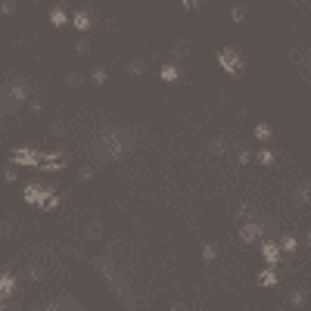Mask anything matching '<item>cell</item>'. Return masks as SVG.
Instances as JSON below:
<instances>
[{"mask_svg":"<svg viewBox=\"0 0 311 311\" xmlns=\"http://www.w3.org/2000/svg\"><path fill=\"white\" fill-rule=\"evenodd\" d=\"M28 84H25V78H13V81H6L3 84V112H16V106H28Z\"/></svg>","mask_w":311,"mask_h":311,"instance_id":"6da1fadb","label":"cell"},{"mask_svg":"<svg viewBox=\"0 0 311 311\" xmlns=\"http://www.w3.org/2000/svg\"><path fill=\"white\" fill-rule=\"evenodd\" d=\"M218 65H221L227 75H234V78H237V75H243V72H246V56L240 53L237 47H224L221 53H218Z\"/></svg>","mask_w":311,"mask_h":311,"instance_id":"7a4b0ae2","label":"cell"},{"mask_svg":"<svg viewBox=\"0 0 311 311\" xmlns=\"http://www.w3.org/2000/svg\"><path fill=\"white\" fill-rule=\"evenodd\" d=\"M9 162H13V165H31V168H41L44 153H41L38 146H16V149H13V156H9Z\"/></svg>","mask_w":311,"mask_h":311,"instance_id":"3957f363","label":"cell"},{"mask_svg":"<svg viewBox=\"0 0 311 311\" xmlns=\"http://www.w3.org/2000/svg\"><path fill=\"white\" fill-rule=\"evenodd\" d=\"M68 162H72V156H68V153H62V149H56V153H44L41 171H47V175H56V171H62Z\"/></svg>","mask_w":311,"mask_h":311,"instance_id":"277c9868","label":"cell"},{"mask_svg":"<svg viewBox=\"0 0 311 311\" xmlns=\"http://www.w3.org/2000/svg\"><path fill=\"white\" fill-rule=\"evenodd\" d=\"M261 258H264V264H268V268H277L286 255H283L280 243H274V240H261Z\"/></svg>","mask_w":311,"mask_h":311,"instance_id":"5b68a950","label":"cell"},{"mask_svg":"<svg viewBox=\"0 0 311 311\" xmlns=\"http://www.w3.org/2000/svg\"><path fill=\"white\" fill-rule=\"evenodd\" d=\"M240 240H243V243H258V240H264V224L258 221H243L240 224Z\"/></svg>","mask_w":311,"mask_h":311,"instance_id":"8992f818","label":"cell"},{"mask_svg":"<svg viewBox=\"0 0 311 311\" xmlns=\"http://www.w3.org/2000/svg\"><path fill=\"white\" fill-rule=\"evenodd\" d=\"M13 290H16L13 268H3V274H0V299H3V302H9V299H13Z\"/></svg>","mask_w":311,"mask_h":311,"instance_id":"52a82bcc","label":"cell"},{"mask_svg":"<svg viewBox=\"0 0 311 311\" xmlns=\"http://www.w3.org/2000/svg\"><path fill=\"white\" fill-rule=\"evenodd\" d=\"M159 78H162L165 84H178V81H181V68H178V62H175V60L162 62V68H159Z\"/></svg>","mask_w":311,"mask_h":311,"instance_id":"ba28073f","label":"cell"},{"mask_svg":"<svg viewBox=\"0 0 311 311\" xmlns=\"http://www.w3.org/2000/svg\"><path fill=\"white\" fill-rule=\"evenodd\" d=\"M171 60H175V62H184V60H190V56H193V44L190 41H178L175 44V47H171Z\"/></svg>","mask_w":311,"mask_h":311,"instance_id":"9c48e42d","label":"cell"},{"mask_svg":"<svg viewBox=\"0 0 311 311\" xmlns=\"http://www.w3.org/2000/svg\"><path fill=\"white\" fill-rule=\"evenodd\" d=\"M72 25L78 31H90V25H94V22H90V13H87V9H78V13L72 16Z\"/></svg>","mask_w":311,"mask_h":311,"instance_id":"30bf717a","label":"cell"},{"mask_svg":"<svg viewBox=\"0 0 311 311\" xmlns=\"http://www.w3.org/2000/svg\"><path fill=\"white\" fill-rule=\"evenodd\" d=\"M255 280H258V286H277V283H280V274L274 271V268H264Z\"/></svg>","mask_w":311,"mask_h":311,"instance_id":"8fae6325","label":"cell"},{"mask_svg":"<svg viewBox=\"0 0 311 311\" xmlns=\"http://www.w3.org/2000/svg\"><path fill=\"white\" fill-rule=\"evenodd\" d=\"M255 162L258 165H274V162H277V153H274L271 146H261L258 153H255Z\"/></svg>","mask_w":311,"mask_h":311,"instance_id":"7c38bea8","label":"cell"},{"mask_svg":"<svg viewBox=\"0 0 311 311\" xmlns=\"http://www.w3.org/2000/svg\"><path fill=\"white\" fill-rule=\"evenodd\" d=\"M50 22H53L56 28H60V25H65V22H68V16H65V3H56V6L50 9Z\"/></svg>","mask_w":311,"mask_h":311,"instance_id":"4fadbf2b","label":"cell"},{"mask_svg":"<svg viewBox=\"0 0 311 311\" xmlns=\"http://www.w3.org/2000/svg\"><path fill=\"white\" fill-rule=\"evenodd\" d=\"M209 149H212L215 156H227V153H230V143L224 140V137H212V140H209Z\"/></svg>","mask_w":311,"mask_h":311,"instance_id":"5bb4252c","label":"cell"},{"mask_svg":"<svg viewBox=\"0 0 311 311\" xmlns=\"http://www.w3.org/2000/svg\"><path fill=\"white\" fill-rule=\"evenodd\" d=\"M252 137H255V140H261V143H268L271 140V137H274V128H271V124H255V131H252Z\"/></svg>","mask_w":311,"mask_h":311,"instance_id":"9a60e30c","label":"cell"},{"mask_svg":"<svg viewBox=\"0 0 311 311\" xmlns=\"http://www.w3.org/2000/svg\"><path fill=\"white\" fill-rule=\"evenodd\" d=\"M124 72H128L131 78H137V75H146V60H131L128 65H124Z\"/></svg>","mask_w":311,"mask_h":311,"instance_id":"2e32d148","label":"cell"},{"mask_svg":"<svg viewBox=\"0 0 311 311\" xmlns=\"http://www.w3.org/2000/svg\"><path fill=\"white\" fill-rule=\"evenodd\" d=\"M215 258H218V246L212 243V240H205V243H202V261H205V264H212Z\"/></svg>","mask_w":311,"mask_h":311,"instance_id":"e0dca14e","label":"cell"},{"mask_svg":"<svg viewBox=\"0 0 311 311\" xmlns=\"http://www.w3.org/2000/svg\"><path fill=\"white\" fill-rule=\"evenodd\" d=\"M234 159H237V165H249L252 159H255V153H249L246 146H237L234 149Z\"/></svg>","mask_w":311,"mask_h":311,"instance_id":"ac0fdd59","label":"cell"},{"mask_svg":"<svg viewBox=\"0 0 311 311\" xmlns=\"http://www.w3.org/2000/svg\"><path fill=\"white\" fill-rule=\"evenodd\" d=\"M280 249H283V255H293V252L299 249V240H296L293 234H286V237L280 240Z\"/></svg>","mask_w":311,"mask_h":311,"instance_id":"d6986e66","label":"cell"},{"mask_svg":"<svg viewBox=\"0 0 311 311\" xmlns=\"http://www.w3.org/2000/svg\"><path fill=\"white\" fill-rule=\"evenodd\" d=\"M106 78H109V68L106 65H100V68H94V72H90V84H106Z\"/></svg>","mask_w":311,"mask_h":311,"instance_id":"ffe728a7","label":"cell"},{"mask_svg":"<svg viewBox=\"0 0 311 311\" xmlns=\"http://www.w3.org/2000/svg\"><path fill=\"white\" fill-rule=\"evenodd\" d=\"M305 302H308V293H305V290H293V293H290V305H293V308H302Z\"/></svg>","mask_w":311,"mask_h":311,"instance_id":"44dd1931","label":"cell"},{"mask_svg":"<svg viewBox=\"0 0 311 311\" xmlns=\"http://www.w3.org/2000/svg\"><path fill=\"white\" fill-rule=\"evenodd\" d=\"M296 202H302V205H308V202H311V184H302V187H299Z\"/></svg>","mask_w":311,"mask_h":311,"instance_id":"7402d4cb","label":"cell"},{"mask_svg":"<svg viewBox=\"0 0 311 311\" xmlns=\"http://www.w3.org/2000/svg\"><path fill=\"white\" fill-rule=\"evenodd\" d=\"M230 19H234V22H237V25H243V22L249 19V13H246V6H234V9H230Z\"/></svg>","mask_w":311,"mask_h":311,"instance_id":"603a6c76","label":"cell"},{"mask_svg":"<svg viewBox=\"0 0 311 311\" xmlns=\"http://www.w3.org/2000/svg\"><path fill=\"white\" fill-rule=\"evenodd\" d=\"M44 112V100L41 97H31L28 100V115H41Z\"/></svg>","mask_w":311,"mask_h":311,"instance_id":"cb8c5ba5","label":"cell"},{"mask_svg":"<svg viewBox=\"0 0 311 311\" xmlns=\"http://www.w3.org/2000/svg\"><path fill=\"white\" fill-rule=\"evenodd\" d=\"M65 84H68V87H81V84H84V75H81V72H68V75H65Z\"/></svg>","mask_w":311,"mask_h":311,"instance_id":"d4e9b609","label":"cell"},{"mask_svg":"<svg viewBox=\"0 0 311 311\" xmlns=\"http://www.w3.org/2000/svg\"><path fill=\"white\" fill-rule=\"evenodd\" d=\"M84 237H87V240H103V227H100V224H87Z\"/></svg>","mask_w":311,"mask_h":311,"instance_id":"484cf974","label":"cell"},{"mask_svg":"<svg viewBox=\"0 0 311 311\" xmlns=\"http://www.w3.org/2000/svg\"><path fill=\"white\" fill-rule=\"evenodd\" d=\"M65 134H68V131H65L62 122H53V124H50V137H65Z\"/></svg>","mask_w":311,"mask_h":311,"instance_id":"4316f807","label":"cell"},{"mask_svg":"<svg viewBox=\"0 0 311 311\" xmlns=\"http://www.w3.org/2000/svg\"><path fill=\"white\" fill-rule=\"evenodd\" d=\"M94 178V165H81L78 168V181H90Z\"/></svg>","mask_w":311,"mask_h":311,"instance_id":"83f0119b","label":"cell"},{"mask_svg":"<svg viewBox=\"0 0 311 311\" xmlns=\"http://www.w3.org/2000/svg\"><path fill=\"white\" fill-rule=\"evenodd\" d=\"M75 53H90V41L87 38H78L75 41Z\"/></svg>","mask_w":311,"mask_h":311,"instance_id":"f1b7e54d","label":"cell"},{"mask_svg":"<svg viewBox=\"0 0 311 311\" xmlns=\"http://www.w3.org/2000/svg\"><path fill=\"white\" fill-rule=\"evenodd\" d=\"M3 181H6V184H13V181H16V165H6V171H3Z\"/></svg>","mask_w":311,"mask_h":311,"instance_id":"f546056e","label":"cell"},{"mask_svg":"<svg viewBox=\"0 0 311 311\" xmlns=\"http://www.w3.org/2000/svg\"><path fill=\"white\" fill-rule=\"evenodd\" d=\"M205 0H184V9H199Z\"/></svg>","mask_w":311,"mask_h":311,"instance_id":"4dcf8cb0","label":"cell"},{"mask_svg":"<svg viewBox=\"0 0 311 311\" xmlns=\"http://www.w3.org/2000/svg\"><path fill=\"white\" fill-rule=\"evenodd\" d=\"M0 311H13V302H3V308H0Z\"/></svg>","mask_w":311,"mask_h":311,"instance_id":"1f68e13d","label":"cell"},{"mask_svg":"<svg viewBox=\"0 0 311 311\" xmlns=\"http://www.w3.org/2000/svg\"><path fill=\"white\" fill-rule=\"evenodd\" d=\"M171 311H187V308H184V305H171Z\"/></svg>","mask_w":311,"mask_h":311,"instance_id":"d6a6232c","label":"cell"},{"mask_svg":"<svg viewBox=\"0 0 311 311\" xmlns=\"http://www.w3.org/2000/svg\"><path fill=\"white\" fill-rule=\"evenodd\" d=\"M305 243H308V246H311V230H308V237H305Z\"/></svg>","mask_w":311,"mask_h":311,"instance_id":"836d02e7","label":"cell"}]
</instances>
